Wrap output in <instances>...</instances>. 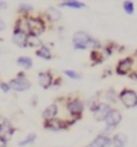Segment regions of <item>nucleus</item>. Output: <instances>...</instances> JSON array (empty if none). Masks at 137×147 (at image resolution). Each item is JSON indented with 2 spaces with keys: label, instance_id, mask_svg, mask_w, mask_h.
Listing matches in <instances>:
<instances>
[{
  "label": "nucleus",
  "instance_id": "nucleus-1",
  "mask_svg": "<svg viewBox=\"0 0 137 147\" xmlns=\"http://www.w3.org/2000/svg\"><path fill=\"white\" fill-rule=\"evenodd\" d=\"M75 122L74 120H66V119H61V118H54L50 120H44V129L54 131V133H57V131H63L69 129Z\"/></svg>",
  "mask_w": 137,
  "mask_h": 147
},
{
  "label": "nucleus",
  "instance_id": "nucleus-2",
  "mask_svg": "<svg viewBox=\"0 0 137 147\" xmlns=\"http://www.w3.org/2000/svg\"><path fill=\"white\" fill-rule=\"evenodd\" d=\"M73 44H74V48L79 49V50H84L87 49L89 46H99V44H97V41H95L91 39L90 35H87L85 32H77L73 35Z\"/></svg>",
  "mask_w": 137,
  "mask_h": 147
},
{
  "label": "nucleus",
  "instance_id": "nucleus-3",
  "mask_svg": "<svg viewBox=\"0 0 137 147\" xmlns=\"http://www.w3.org/2000/svg\"><path fill=\"white\" fill-rule=\"evenodd\" d=\"M9 86L11 90L17 91V92H24L29 90L32 88L30 82L27 79V77L24 76V73H18L17 77L13 78L9 82Z\"/></svg>",
  "mask_w": 137,
  "mask_h": 147
},
{
  "label": "nucleus",
  "instance_id": "nucleus-4",
  "mask_svg": "<svg viewBox=\"0 0 137 147\" xmlns=\"http://www.w3.org/2000/svg\"><path fill=\"white\" fill-rule=\"evenodd\" d=\"M67 109L72 115V119L77 122V120L81 118L84 109H85V105L79 98H71L67 101Z\"/></svg>",
  "mask_w": 137,
  "mask_h": 147
},
{
  "label": "nucleus",
  "instance_id": "nucleus-5",
  "mask_svg": "<svg viewBox=\"0 0 137 147\" xmlns=\"http://www.w3.org/2000/svg\"><path fill=\"white\" fill-rule=\"evenodd\" d=\"M119 100L126 108L137 107V92L131 89H123L119 92Z\"/></svg>",
  "mask_w": 137,
  "mask_h": 147
},
{
  "label": "nucleus",
  "instance_id": "nucleus-6",
  "mask_svg": "<svg viewBox=\"0 0 137 147\" xmlns=\"http://www.w3.org/2000/svg\"><path fill=\"white\" fill-rule=\"evenodd\" d=\"M27 23V32L29 34H34V35H40L41 33H44L45 30V23L38 17H29L26 21Z\"/></svg>",
  "mask_w": 137,
  "mask_h": 147
},
{
  "label": "nucleus",
  "instance_id": "nucleus-7",
  "mask_svg": "<svg viewBox=\"0 0 137 147\" xmlns=\"http://www.w3.org/2000/svg\"><path fill=\"white\" fill-rule=\"evenodd\" d=\"M15 131V127H12V124L7 119H3V122H0V139L5 142H9L12 139Z\"/></svg>",
  "mask_w": 137,
  "mask_h": 147
},
{
  "label": "nucleus",
  "instance_id": "nucleus-8",
  "mask_svg": "<svg viewBox=\"0 0 137 147\" xmlns=\"http://www.w3.org/2000/svg\"><path fill=\"white\" fill-rule=\"evenodd\" d=\"M122 119H123L122 112H120L119 109H117V108H112L110 109V112L108 113L107 118L104 119V123H106V127L115 129V127H118V125L120 124Z\"/></svg>",
  "mask_w": 137,
  "mask_h": 147
},
{
  "label": "nucleus",
  "instance_id": "nucleus-9",
  "mask_svg": "<svg viewBox=\"0 0 137 147\" xmlns=\"http://www.w3.org/2000/svg\"><path fill=\"white\" fill-rule=\"evenodd\" d=\"M134 66V60L132 57H125V59L120 60L117 65V68H115V72L119 76H128L129 73L132 69Z\"/></svg>",
  "mask_w": 137,
  "mask_h": 147
},
{
  "label": "nucleus",
  "instance_id": "nucleus-10",
  "mask_svg": "<svg viewBox=\"0 0 137 147\" xmlns=\"http://www.w3.org/2000/svg\"><path fill=\"white\" fill-rule=\"evenodd\" d=\"M110 109H112V107L109 106V103L99 102L98 106L96 107V109L92 112L95 120H97V122H104V119L107 118V115L110 112Z\"/></svg>",
  "mask_w": 137,
  "mask_h": 147
},
{
  "label": "nucleus",
  "instance_id": "nucleus-11",
  "mask_svg": "<svg viewBox=\"0 0 137 147\" xmlns=\"http://www.w3.org/2000/svg\"><path fill=\"white\" fill-rule=\"evenodd\" d=\"M85 147H112V139H110V136L99 134Z\"/></svg>",
  "mask_w": 137,
  "mask_h": 147
},
{
  "label": "nucleus",
  "instance_id": "nucleus-12",
  "mask_svg": "<svg viewBox=\"0 0 137 147\" xmlns=\"http://www.w3.org/2000/svg\"><path fill=\"white\" fill-rule=\"evenodd\" d=\"M38 80L40 86L45 90L54 85V77H52L51 72H40L38 74Z\"/></svg>",
  "mask_w": 137,
  "mask_h": 147
},
{
  "label": "nucleus",
  "instance_id": "nucleus-13",
  "mask_svg": "<svg viewBox=\"0 0 137 147\" xmlns=\"http://www.w3.org/2000/svg\"><path fill=\"white\" fill-rule=\"evenodd\" d=\"M57 113H58V106H57L56 103H51L43 111L41 117H43L44 120H50V119L56 118Z\"/></svg>",
  "mask_w": 137,
  "mask_h": 147
},
{
  "label": "nucleus",
  "instance_id": "nucleus-14",
  "mask_svg": "<svg viewBox=\"0 0 137 147\" xmlns=\"http://www.w3.org/2000/svg\"><path fill=\"white\" fill-rule=\"evenodd\" d=\"M110 139H112V147H125L129 142V138L122 133L113 135V138Z\"/></svg>",
  "mask_w": 137,
  "mask_h": 147
},
{
  "label": "nucleus",
  "instance_id": "nucleus-15",
  "mask_svg": "<svg viewBox=\"0 0 137 147\" xmlns=\"http://www.w3.org/2000/svg\"><path fill=\"white\" fill-rule=\"evenodd\" d=\"M12 41L15 43V45L24 48V46H27V34L24 32H21V30H15Z\"/></svg>",
  "mask_w": 137,
  "mask_h": 147
},
{
  "label": "nucleus",
  "instance_id": "nucleus-16",
  "mask_svg": "<svg viewBox=\"0 0 137 147\" xmlns=\"http://www.w3.org/2000/svg\"><path fill=\"white\" fill-rule=\"evenodd\" d=\"M35 140H36V134H35V133L28 134L23 140H19V141H18V146H19V147L29 146V145H32V144H34Z\"/></svg>",
  "mask_w": 137,
  "mask_h": 147
},
{
  "label": "nucleus",
  "instance_id": "nucleus-17",
  "mask_svg": "<svg viewBox=\"0 0 137 147\" xmlns=\"http://www.w3.org/2000/svg\"><path fill=\"white\" fill-rule=\"evenodd\" d=\"M46 15H47V18H49L50 21H52V22H56V21H58L61 18V12L56 7L47 9Z\"/></svg>",
  "mask_w": 137,
  "mask_h": 147
},
{
  "label": "nucleus",
  "instance_id": "nucleus-18",
  "mask_svg": "<svg viewBox=\"0 0 137 147\" xmlns=\"http://www.w3.org/2000/svg\"><path fill=\"white\" fill-rule=\"evenodd\" d=\"M36 56H39L44 60H51V57H52L50 49L47 48V46H44V45H41L39 48V50L36 51Z\"/></svg>",
  "mask_w": 137,
  "mask_h": 147
},
{
  "label": "nucleus",
  "instance_id": "nucleus-19",
  "mask_svg": "<svg viewBox=\"0 0 137 147\" xmlns=\"http://www.w3.org/2000/svg\"><path fill=\"white\" fill-rule=\"evenodd\" d=\"M17 63L21 66L26 68V69H29V68L33 66V61H32L30 57H27V56H21L17 59Z\"/></svg>",
  "mask_w": 137,
  "mask_h": 147
},
{
  "label": "nucleus",
  "instance_id": "nucleus-20",
  "mask_svg": "<svg viewBox=\"0 0 137 147\" xmlns=\"http://www.w3.org/2000/svg\"><path fill=\"white\" fill-rule=\"evenodd\" d=\"M40 44H41V41H40L38 35L27 34V46H30V48H35V46H39Z\"/></svg>",
  "mask_w": 137,
  "mask_h": 147
},
{
  "label": "nucleus",
  "instance_id": "nucleus-21",
  "mask_svg": "<svg viewBox=\"0 0 137 147\" xmlns=\"http://www.w3.org/2000/svg\"><path fill=\"white\" fill-rule=\"evenodd\" d=\"M63 7H73V9H81L85 6V4L84 3H79V1H74V0H72V1H64L62 4Z\"/></svg>",
  "mask_w": 137,
  "mask_h": 147
},
{
  "label": "nucleus",
  "instance_id": "nucleus-22",
  "mask_svg": "<svg viewBox=\"0 0 137 147\" xmlns=\"http://www.w3.org/2000/svg\"><path fill=\"white\" fill-rule=\"evenodd\" d=\"M103 60H104V57L101 55V52H99V51L93 50L91 52V61L93 62V63H101Z\"/></svg>",
  "mask_w": 137,
  "mask_h": 147
},
{
  "label": "nucleus",
  "instance_id": "nucleus-23",
  "mask_svg": "<svg viewBox=\"0 0 137 147\" xmlns=\"http://www.w3.org/2000/svg\"><path fill=\"white\" fill-rule=\"evenodd\" d=\"M123 6H124L125 12L128 13V15H132L134 13L135 7H134V3L132 1H130V0H126V1H124Z\"/></svg>",
  "mask_w": 137,
  "mask_h": 147
},
{
  "label": "nucleus",
  "instance_id": "nucleus-24",
  "mask_svg": "<svg viewBox=\"0 0 137 147\" xmlns=\"http://www.w3.org/2000/svg\"><path fill=\"white\" fill-rule=\"evenodd\" d=\"M99 103V100L97 97H91L90 100H87V107L90 108V111L93 112L95 109H96V107L98 106Z\"/></svg>",
  "mask_w": 137,
  "mask_h": 147
},
{
  "label": "nucleus",
  "instance_id": "nucleus-25",
  "mask_svg": "<svg viewBox=\"0 0 137 147\" xmlns=\"http://www.w3.org/2000/svg\"><path fill=\"white\" fill-rule=\"evenodd\" d=\"M63 73H64L68 78H71V79H80L81 78V76L79 74L78 72L72 71V69H66V71H63Z\"/></svg>",
  "mask_w": 137,
  "mask_h": 147
},
{
  "label": "nucleus",
  "instance_id": "nucleus-26",
  "mask_svg": "<svg viewBox=\"0 0 137 147\" xmlns=\"http://www.w3.org/2000/svg\"><path fill=\"white\" fill-rule=\"evenodd\" d=\"M106 98L109 102H113V103L117 102V94H115V91L113 89H109V90L106 92Z\"/></svg>",
  "mask_w": 137,
  "mask_h": 147
},
{
  "label": "nucleus",
  "instance_id": "nucleus-27",
  "mask_svg": "<svg viewBox=\"0 0 137 147\" xmlns=\"http://www.w3.org/2000/svg\"><path fill=\"white\" fill-rule=\"evenodd\" d=\"M0 89H1L5 94H7L10 90H11L9 86V83H5V82H0Z\"/></svg>",
  "mask_w": 137,
  "mask_h": 147
},
{
  "label": "nucleus",
  "instance_id": "nucleus-28",
  "mask_svg": "<svg viewBox=\"0 0 137 147\" xmlns=\"http://www.w3.org/2000/svg\"><path fill=\"white\" fill-rule=\"evenodd\" d=\"M32 9H33V7H32L30 6V5H27V4H19V10H21V11H32Z\"/></svg>",
  "mask_w": 137,
  "mask_h": 147
},
{
  "label": "nucleus",
  "instance_id": "nucleus-29",
  "mask_svg": "<svg viewBox=\"0 0 137 147\" xmlns=\"http://www.w3.org/2000/svg\"><path fill=\"white\" fill-rule=\"evenodd\" d=\"M130 78H131V79L137 80V71H136V72H132V73H130Z\"/></svg>",
  "mask_w": 137,
  "mask_h": 147
},
{
  "label": "nucleus",
  "instance_id": "nucleus-30",
  "mask_svg": "<svg viewBox=\"0 0 137 147\" xmlns=\"http://www.w3.org/2000/svg\"><path fill=\"white\" fill-rule=\"evenodd\" d=\"M0 147H7V142H5L4 140L0 139Z\"/></svg>",
  "mask_w": 137,
  "mask_h": 147
},
{
  "label": "nucleus",
  "instance_id": "nucleus-31",
  "mask_svg": "<svg viewBox=\"0 0 137 147\" xmlns=\"http://www.w3.org/2000/svg\"><path fill=\"white\" fill-rule=\"evenodd\" d=\"M6 6L7 5H6L5 1H0V9H6Z\"/></svg>",
  "mask_w": 137,
  "mask_h": 147
},
{
  "label": "nucleus",
  "instance_id": "nucleus-32",
  "mask_svg": "<svg viewBox=\"0 0 137 147\" xmlns=\"http://www.w3.org/2000/svg\"><path fill=\"white\" fill-rule=\"evenodd\" d=\"M4 29H5V23L0 20V30H4Z\"/></svg>",
  "mask_w": 137,
  "mask_h": 147
},
{
  "label": "nucleus",
  "instance_id": "nucleus-33",
  "mask_svg": "<svg viewBox=\"0 0 137 147\" xmlns=\"http://www.w3.org/2000/svg\"><path fill=\"white\" fill-rule=\"evenodd\" d=\"M135 55H136V57H137V50H136V52H135Z\"/></svg>",
  "mask_w": 137,
  "mask_h": 147
},
{
  "label": "nucleus",
  "instance_id": "nucleus-34",
  "mask_svg": "<svg viewBox=\"0 0 137 147\" xmlns=\"http://www.w3.org/2000/svg\"><path fill=\"white\" fill-rule=\"evenodd\" d=\"M64 1H72V0H64Z\"/></svg>",
  "mask_w": 137,
  "mask_h": 147
}]
</instances>
